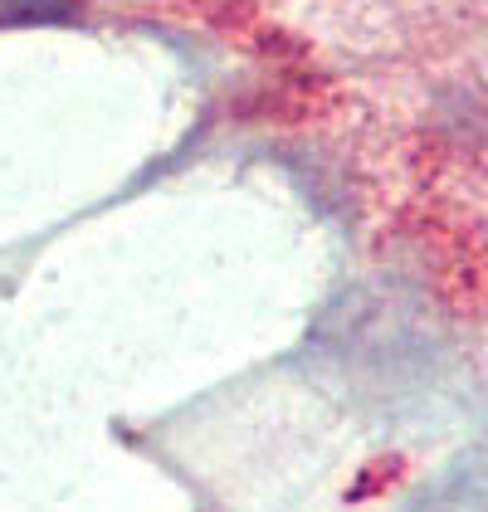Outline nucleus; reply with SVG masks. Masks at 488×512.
Segmentation results:
<instances>
[{
    "label": "nucleus",
    "mask_w": 488,
    "mask_h": 512,
    "mask_svg": "<svg viewBox=\"0 0 488 512\" xmlns=\"http://www.w3.org/2000/svg\"><path fill=\"white\" fill-rule=\"evenodd\" d=\"M79 15V0H0V30L20 25H69Z\"/></svg>",
    "instance_id": "1"
}]
</instances>
